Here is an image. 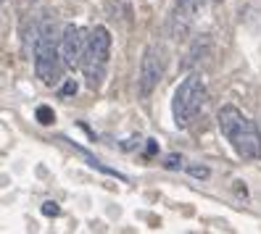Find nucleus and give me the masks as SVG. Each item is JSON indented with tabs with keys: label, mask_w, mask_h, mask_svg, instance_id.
I'll list each match as a JSON object with an SVG mask.
<instances>
[{
	"label": "nucleus",
	"mask_w": 261,
	"mask_h": 234,
	"mask_svg": "<svg viewBox=\"0 0 261 234\" xmlns=\"http://www.w3.org/2000/svg\"><path fill=\"white\" fill-rule=\"evenodd\" d=\"M37 121H40V124H45V127L56 124V113H53V108H50V105H40V108H37Z\"/></svg>",
	"instance_id": "8"
},
{
	"label": "nucleus",
	"mask_w": 261,
	"mask_h": 234,
	"mask_svg": "<svg viewBox=\"0 0 261 234\" xmlns=\"http://www.w3.org/2000/svg\"><path fill=\"white\" fill-rule=\"evenodd\" d=\"M61 69H64V61L58 53V40L53 29H45L35 42V74L45 87H56V82L61 79Z\"/></svg>",
	"instance_id": "4"
},
{
	"label": "nucleus",
	"mask_w": 261,
	"mask_h": 234,
	"mask_svg": "<svg viewBox=\"0 0 261 234\" xmlns=\"http://www.w3.org/2000/svg\"><path fill=\"white\" fill-rule=\"evenodd\" d=\"M203 103H206V82L198 74H190L188 79H182L179 87L174 90V100H172L174 124L179 129H188L190 121L201 113Z\"/></svg>",
	"instance_id": "3"
},
{
	"label": "nucleus",
	"mask_w": 261,
	"mask_h": 234,
	"mask_svg": "<svg viewBox=\"0 0 261 234\" xmlns=\"http://www.w3.org/2000/svg\"><path fill=\"white\" fill-rule=\"evenodd\" d=\"M188 174L195 177V179H208L211 177V171L206 166H188Z\"/></svg>",
	"instance_id": "9"
},
{
	"label": "nucleus",
	"mask_w": 261,
	"mask_h": 234,
	"mask_svg": "<svg viewBox=\"0 0 261 234\" xmlns=\"http://www.w3.org/2000/svg\"><path fill=\"white\" fill-rule=\"evenodd\" d=\"M87 35L82 26H74L69 24L64 32L58 37V53H61V61H64L66 69H76L82 64V53L87 48Z\"/></svg>",
	"instance_id": "6"
},
{
	"label": "nucleus",
	"mask_w": 261,
	"mask_h": 234,
	"mask_svg": "<svg viewBox=\"0 0 261 234\" xmlns=\"http://www.w3.org/2000/svg\"><path fill=\"white\" fill-rule=\"evenodd\" d=\"M109 58H111V32L106 26H95L87 35V48L80 64L90 90H100L106 79V69H109Z\"/></svg>",
	"instance_id": "2"
},
{
	"label": "nucleus",
	"mask_w": 261,
	"mask_h": 234,
	"mask_svg": "<svg viewBox=\"0 0 261 234\" xmlns=\"http://www.w3.org/2000/svg\"><path fill=\"white\" fill-rule=\"evenodd\" d=\"M166 69V58L164 50L159 45H148L143 50V61H140V79H137V90H140V98H148L153 90L159 87L161 76Z\"/></svg>",
	"instance_id": "5"
},
{
	"label": "nucleus",
	"mask_w": 261,
	"mask_h": 234,
	"mask_svg": "<svg viewBox=\"0 0 261 234\" xmlns=\"http://www.w3.org/2000/svg\"><path fill=\"white\" fill-rule=\"evenodd\" d=\"M217 121H219L222 134L227 137V142L235 148V153L240 155V158L256 161L261 155V132H258V127L248 116H243L235 105H224L219 111V116H217Z\"/></svg>",
	"instance_id": "1"
},
{
	"label": "nucleus",
	"mask_w": 261,
	"mask_h": 234,
	"mask_svg": "<svg viewBox=\"0 0 261 234\" xmlns=\"http://www.w3.org/2000/svg\"><path fill=\"white\" fill-rule=\"evenodd\" d=\"M201 3L203 0H177L174 13H172V35L174 37H182L190 29V24L198 16V11H201Z\"/></svg>",
	"instance_id": "7"
},
{
	"label": "nucleus",
	"mask_w": 261,
	"mask_h": 234,
	"mask_svg": "<svg viewBox=\"0 0 261 234\" xmlns=\"http://www.w3.org/2000/svg\"><path fill=\"white\" fill-rule=\"evenodd\" d=\"M42 213H45V216H50V218H56V216L61 213V208L56 206L53 200H48V202H42Z\"/></svg>",
	"instance_id": "10"
},
{
	"label": "nucleus",
	"mask_w": 261,
	"mask_h": 234,
	"mask_svg": "<svg viewBox=\"0 0 261 234\" xmlns=\"http://www.w3.org/2000/svg\"><path fill=\"white\" fill-rule=\"evenodd\" d=\"M0 11H3V0H0Z\"/></svg>",
	"instance_id": "15"
},
{
	"label": "nucleus",
	"mask_w": 261,
	"mask_h": 234,
	"mask_svg": "<svg viewBox=\"0 0 261 234\" xmlns=\"http://www.w3.org/2000/svg\"><path fill=\"white\" fill-rule=\"evenodd\" d=\"M179 163H182L179 155H169L166 158V168H179Z\"/></svg>",
	"instance_id": "12"
},
{
	"label": "nucleus",
	"mask_w": 261,
	"mask_h": 234,
	"mask_svg": "<svg viewBox=\"0 0 261 234\" xmlns=\"http://www.w3.org/2000/svg\"><path fill=\"white\" fill-rule=\"evenodd\" d=\"M27 3H37V0H27Z\"/></svg>",
	"instance_id": "14"
},
{
	"label": "nucleus",
	"mask_w": 261,
	"mask_h": 234,
	"mask_svg": "<svg viewBox=\"0 0 261 234\" xmlns=\"http://www.w3.org/2000/svg\"><path fill=\"white\" fill-rule=\"evenodd\" d=\"M74 92H76V82H71V79H69L64 87H61V98H64V95L69 98V95H74Z\"/></svg>",
	"instance_id": "11"
},
{
	"label": "nucleus",
	"mask_w": 261,
	"mask_h": 234,
	"mask_svg": "<svg viewBox=\"0 0 261 234\" xmlns=\"http://www.w3.org/2000/svg\"><path fill=\"white\" fill-rule=\"evenodd\" d=\"M159 145H156V139H148V145H145V155H156Z\"/></svg>",
	"instance_id": "13"
}]
</instances>
